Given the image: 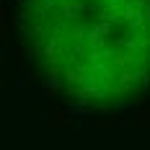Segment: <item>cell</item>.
<instances>
[{
	"mask_svg": "<svg viewBox=\"0 0 150 150\" xmlns=\"http://www.w3.org/2000/svg\"><path fill=\"white\" fill-rule=\"evenodd\" d=\"M31 21L62 80L117 101L150 78V0H31Z\"/></svg>",
	"mask_w": 150,
	"mask_h": 150,
	"instance_id": "cell-1",
	"label": "cell"
}]
</instances>
